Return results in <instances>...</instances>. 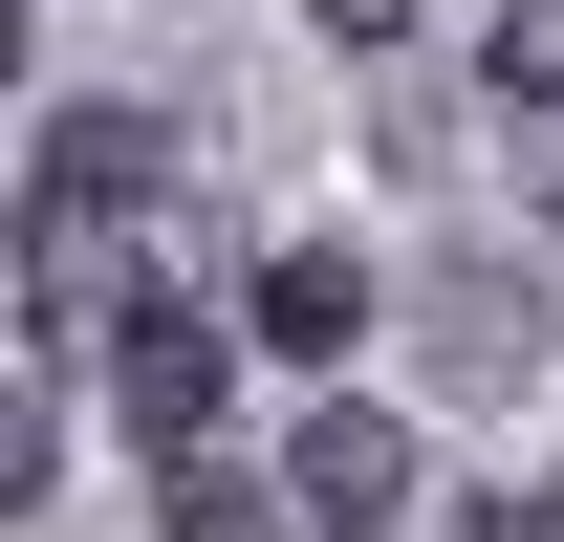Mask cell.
I'll list each match as a JSON object with an SVG mask.
<instances>
[{
  "label": "cell",
  "instance_id": "obj_1",
  "mask_svg": "<svg viewBox=\"0 0 564 542\" xmlns=\"http://www.w3.org/2000/svg\"><path fill=\"white\" fill-rule=\"evenodd\" d=\"M239 304H196V282H109V434L131 456H217V412H239Z\"/></svg>",
  "mask_w": 564,
  "mask_h": 542
},
{
  "label": "cell",
  "instance_id": "obj_7",
  "mask_svg": "<svg viewBox=\"0 0 564 542\" xmlns=\"http://www.w3.org/2000/svg\"><path fill=\"white\" fill-rule=\"evenodd\" d=\"M478 542H564V477H521V499H478Z\"/></svg>",
  "mask_w": 564,
  "mask_h": 542
},
{
  "label": "cell",
  "instance_id": "obj_3",
  "mask_svg": "<svg viewBox=\"0 0 564 542\" xmlns=\"http://www.w3.org/2000/svg\"><path fill=\"white\" fill-rule=\"evenodd\" d=\"M239 326H261V369L326 391V369L369 347V261H348V239H261V261H239Z\"/></svg>",
  "mask_w": 564,
  "mask_h": 542
},
{
  "label": "cell",
  "instance_id": "obj_2",
  "mask_svg": "<svg viewBox=\"0 0 564 542\" xmlns=\"http://www.w3.org/2000/svg\"><path fill=\"white\" fill-rule=\"evenodd\" d=\"M282 477H304V542H391L413 521V412H369L348 369H326V412L282 434Z\"/></svg>",
  "mask_w": 564,
  "mask_h": 542
},
{
  "label": "cell",
  "instance_id": "obj_6",
  "mask_svg": "<svg viewBox=\"0 0 564 542\" xmlns=\"http://www.w3.org/2000/svg\"><path fill=\"white\" fill-rule=\"evenodd\" d=\"M304 22H326V66H391V44H413L434 0H304Z\"/></svg>",
  "mask_w": 564,
  "mask_h": 542
},
{
  "label": "cell",
  "instance_id": "obj_5",
  "mask_svg": "<svg viewBox=\"0 0 564 542\" xmlns=\"http://www.w3.org/2000/svg\"><path fill=\"white\" fill-rule=\"evenodd\" d=\"M478 87H499V131H564V0H499V22H478Z\"/></svg>",
  "mask_w": 564,
  "mask_h": 542
},
{
  "label": "cell",
  "instance_id": "obj_4",
  "mask_svg": "<svg viewBox=\"0 0 564 542\" xmlns=\"http://www.w3.org/2000/svg\"><path fill=\"white\" fill-rule=\"evenodd\" d=\"M152 542H304V477H217V456H152Z\"/></svg>",
  "mask_w": 564,
  "mask_h": 542
}]
</instances>
